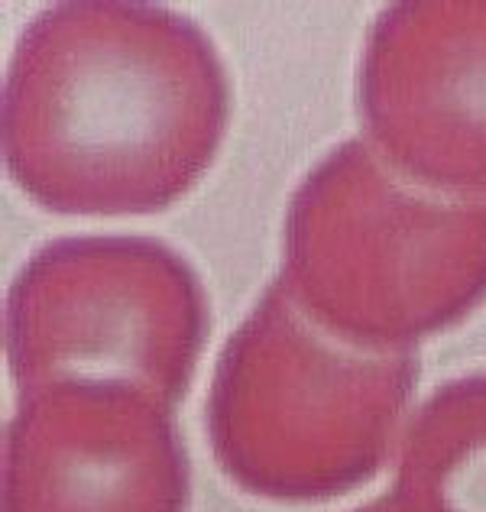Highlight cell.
Instances as JSON below:
<instances>
[{"instance_id":"obj_1","label":"cell","mask_w":486,"mask_h":512,"mask_svg":"<svg viewBox=\"0 0 486 512\" xmlns=\"http://www.w3.org/2000/svg\"><path fill=\"white\" fill-rule=\"evenodd\" d=\"M227 120L231 78L195 20L156 4L72 0L39 10L13 46L0 146L39 208L133 218L192 192Z\"/></svg>"},{"instance_id":"obj_2","label":"cell","mask_w":486,"mask_h":512,"mask_svg":"<svg viewBox=\"0 0 486 512\" xmlns=\"http://www.w3.org/2000/svg\"><path fill=\"white\" fill-rule=\"evenodd\" d=\"M279 279L334 338L412 354L486 302V198L431 192L344 140L295 185Z\"/></svg>"},{"instance_id":"obj_3","label":"cell","mask_w":486,"mask_h":512,"mask_svg":"<svg viewBox=\"0 0 486 512\" xmlns=\"http://www.w3.org/2000/svg\"><path fill=\"white\" fill-rule=\"evenodd\" d=\"M412 354L347 344L273 279L224 341L208 444L243 493L324 503L376 477L415 393Z\"/></svg>"},{"instance_id":"obj_4","label":"cell","mask_w":486,"mask_h":512,"mask_svg":"<svg viewBox=\"0 0 486 512\" xmlns=\"http://www.w3.org/2000/svg\"><path fill=\"white\" fill-rule=\"evenodd\" d=\"M211 328L208 295L169 244L59 237L13 276L4 354L17 396L52 383H130L175 409Z\"/></svg>"},{"instance_id":"obj_5","label":"cell","mask_w":486,"mask_h":512,"mask_svg":"<svg viewBox=\"0 0 486 512\" xmlns=\"http://www.w3.org/2000/svg\"><path fill=\"white\" fill-rule=\"evenodd\" d=\"M357 114L405 179L486 198V0L386 7L360 56Z\"/></svg>"},{"instance_id":"obj_6","label":"cell","mask_w":486,"mask_h":512,"mask_svg":"<svg viewBox=\"0 0 486 512\" xmlns=\"http://www.w3.org/2000/svg\"><path fill=\"white\" fill-rule=\"evenodd\" d=\"M188 454L172 409L130 383L17 396L4 431V512H185Z\"/></svg>"},{"instance_id":"obj_7","label":"cell","mask_w":486,"mask_h":512,"mask_svg":"<svg viewBox=\"0 0 486 512\" xmlns=\"http://www.w3.org/2000/svg\"><path fill=\"white\" fill-rule=\"evenodd\" d=\"M396 512H486V373L438 386L405 428Z\"/></svg>"},{"instance_id":"obj_8","label":"cell","mask_w":486,"mask_h":512,"mask_svg":"<svg viewBox=\"0 0 486 512\" xmlns=\"http://www.w3.org/2000/svg\"><path fill=\"white\" fill-rule=\"evenodd\" d=\"M354 512H396V509H393V500H389V493H386V496H380V500H373V503L360 506Z\"/></svg>"}]
</instances>
